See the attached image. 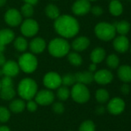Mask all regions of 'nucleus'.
<instances>
[{
    "instance_id": "nucleus-43",
    "label": "nucleus",
    "mask_w": 131,
    "mask_h": 131,
    "mask_svg": "<svg viewBox=\"0 0 131 131\" xmlns=\"http://www.w3.org/2000/svg\"><path fill=\"white\" fill-rule=\"evenodd\" d=\"M96 70H97V64L92 63L91 64H90V66H89V71L93 73Z\"/></svg>"
},
{
    "instance_id": "nucleus-20",
    "label": "nucleus",
    "mask_w": 131,
    "mask_h": 131,
    "mask_svg": "<svg viewBox=\"0 0 131 131\" xmlns=\"http://www.w3.org/2000/svg\"><path fill=\"white\" fill-rule=\"evenodd\" d=\"M15 39L14 32L9 28H4L0 30V45L5 46Z\"/></svg>"
},
{
    "instance_id": "nucleus-34",
    "label": "nucleus",
    "mask_w": 131,
    "mask_h": 131,
    "mask_svg": "<svg viewBox=\"0 0 131 131\" xmlns=\"http://www.w3.org/2000/svg\"><path fill=\"white\" fill-rule=\"evenodd\" d=\"M76 83V82L75 75L73 74H66L62 77V84H63V86L69 87V86H73Z\"/></svg>"
},
{
    "instance_id": "nucleus-5",
    "label": "nucleus",
    "mask_w": 131,
    "mask_h": 131,
    "mask_svg": "<svg viewBox=\"0 0 131 131\" xmlns=\"http://www.w3.org/2000/svg\"><path fill=\"white\" fill-rule=\"evenodd\" d=\"M70 97L77 104H85L90 98V92L86 85L76 83L70 91Z\"/></svg>"
},
{
    "instance_id": "nucleus-19",
    "label": "nucleus",
    "mask_w": 131,
    "mask_h": 131,
    "mask_svg": "<svg viewBox=\"0 0 131 131\" xmlns=\"http://www.w3.org/2000/svg\"><path fill=\"white\" fill-rule=\"evenodd\" d=\"M119 79L124 83L131 82V66L124 64L119 67L117 71Z\"/></svg>"
},
{
    "instance_id": "nucleus-41",
    "label": "nucleus",
    "mask_w": 131,
    "mask_h": 131,
    "mask_svg": "<svg viewBox=\"0 0 131 131\" xmlns=\"http://www.w3.org/2000/svg\"><path fill=\"white\" fill-rule=\"evenodd\" d=\"M105 112H106V108L103 106H98L96 108V113L98 115H103L105 114Z\"/></svg>"
},
{
    "instance_id": "nucleus-26",
    "label": "nucleus",
    "mask_w": 131,
    "mask_h": 131,
    "mask_svg": "<svg viewBox=\"0 0 131 131\" xmlns=\"http://www.w3.org/2000/svg\"><path fill=\"white\" fill-rule=\"evenodd\" d=\"M95 97L100 104H105L110 100V93L106 89L100 88L96 91Z\"/></svg>"
},
{
    "instance_id": "nucleus-31",
    "label": "nucleus",
    "mask_w": 131,
    "mask_h": 131,
    "mask_svg": "<svg viewBox=\"0 0 131 131\" xmlns=\"http://www.w3.org/2000/svg\"><path fill=\"white\" fill-rule=\"evenodd\" d=\"M107 64L109 68L112 69H115L119 67L120 59L117 55L115 54H111L107 58Z\"/></svg>"
},
{
    "instance_id": "nucleus-15",
    "label": "nucleus",
    "mask_w": 131,
    "mask_h": 131,
    "mask_svg": "<svg viewBox=\"0 0 131 131\" xmlns=\"http://www.w3.org/2000/svg\"><path fill=\"white\" fill-rule=\"evenodd\" d=\"M113 46L117 52L125 53L128 51L130 47L129 39L125 35H120L114 38Z\"/></svg>"
},
{
    "instance_id": "nucleus-52",
    "label": "nucleus",
    "mask_w": 131,
    "mask_h": 131,
    "mask_svg": "<svg viewBox=\"0 0 131 131\" xmlns=\"http://www.w3.org/2000/svg\"><path fill=\"white\" fill-rule=\"evenodd\" d=\"M68 131H73V130H68Z\"/></svg>"
},
{
    "instance_id": "nucleus-7",
    "label": "nucleus",
    "mask_w": 131,
    "mask_h": 131,
    "mask_svg": "<svg viewBox=\"0 0 131 131\" xmlns=\"http://www.w3.org/2000/svg\"><path fill=\"white\" fill-rule=\"evenodd\" d=\"M43 84L49 90H56L62 85V77L56 72H48L43 78Z\"/></svg>"
},
{
    "instance_id": "nucleus-33",
    "label": "nucleus",
    "mask_w": 131,
    "mask_h": 131,
    "mask_svg": "<svg viewBox=\"0 0 131 131\" xmlns=\"http://www.w3.org/2000/svg\"><path fill=\"white\" fill-rule=\"evenodd\" d=\"M79 131H96V125L93 121L86 120L80 124Z\"/></svg>"
},
{
    "instance_id": "nucleus-11",
    "label": "nucleus",
    "mask_w": 131,
    "mask_h": 131,
    "mask_svg": "<svg viewBox=\"0 0 131 131\" xmlns=\"http://www.w3.org/2000/svg\"><path fill=\"white\" fill-rule=\"evenodd\" d=\"M5 21L11 27L18 26L22 21V15L15 8H10L6 11L4 16Z\"/></svg>"
},
{
    "instance_id": "nucleus-46",
    "label": "nucleus",
    "mask_w": 131,
    "mask_h": 131,
    "mask_svg": "<svg viewBox=\"0 0 131 131\" xmlns=\"http://www.w3.org/2000/svg\"><path fill=\"white\" fill-rule=\"evenodd\" d=\"M6 2V0H0V7L3 6Z\"/></svg>"
},
{
    "instance_id": "nucleus-13",
    "label": "nucleus",
    "mask_w": 131,
    "mask_h": 131,
    "mask_svg": "<svg viewBox=\"0 0 131 131\" xmlns=\"http://www.w3.org/2000/svg\"><path fill=\"white\" fill-rule=\"evenodd\" d=\"M90 9L91 5L88 0H76L72 6V11L76 15H86Z\"/></svg>"
},
{
    "instance_id": "nucleus-25",
    "label": "nucleus",
    "mask_w": 131,
    "mask_h": 131,
    "mask_svg": "<svg viewBox=\"0 0 131 131\" xmlns=\"http://www.w3.org/2000/svg\"><path fill=\"white\" fill-rule=\"evenodd\" d=\"M109 10L113 16H119L123 13V5L118 0H112L109 5Z\"/></svg>"
},
{
    "instance_id": "nucleus-35",
    "label": "nucleus",
    "mask_w": 131,
    "mask_h": 131,
    "mask_svg": "<svg viewBox=\"0 0 131 131\" xmlns=\"http://www.w3.org/2000/svg\"><path fill=\"white\" fill-rule=\"evenodd\" d=\"M34 13V8H33V5L25 3L22 8H21V15L26 17V18H29L31 16L33 15Z\"/></svg>"
},
{
    "instance_id": "nucleus-9",
    "label": "nucleus",
    "mask_w": 131,
    "mask_h": 131,
    "mask_svg": "<svg viewBox=\"0 0 131 131\" xmlns=\"http://www.w3.org/2000/svg\"><path fill=\"white\" fill-rule=\"evenodd\" d=\"M39 31L38 22L32 18L25 19L21 25V32L25 37H33Z\"/></svg>"
},
{
    "instance_id": "nucleus-29",
    "label": "nucleus",
    "mask_w": 131,
    "mask_h": 131,
    "mask_svg": "<svg viewBox=\"0 0 131 131\" xmlns=\"http://www.w3.org/2000/svg\"><path fill=\"white\" fill-rule=\"evenodd\" d=\"M14 47L19 51L23 52L28 48V42L24 37L19 36L14 40Z\"/></svg>"
},
{
    "instance_id": "nucleus-47",
    "label": "nucleus",
    "mask_w": 131,
    "mask_h": 131,
    "mask_svg": "<svg viewBox=\"0 0 131 131\" xmlns=\"http://www.w3.org/2000/svg\"><path fill=\"white\" fill-rule=\"evenodd\" d=\"M5 50V46H2L0 45V52H3Z\"/></svg>"
},
{
    "instance_id": "nucleus-37",
    "label": "nucleus",
    "mask_w": 131,
    "mask_h": 131,
    "mask_svg": "<svg viewBox=\"0 0 131 131\" xmlns=\"http://www.w3.org/2000/svg\"><path fill=\"white\" fill-rule=\"evenodd\" d=\"M25 108L29 112H32V113L35 112V111H36V110L38 108V104L32 99L27 101V103H25Z\"/></svg>"
},
{
    "instance_id": "nucleus-24",
    "label": "nucleus",
    "mask_w": 131,
    "mask_h": 131,
    "mask_svg": "<svg viewBox=\"0 0 131 131\" xmlns=\"http://www.w3.org/2000/svg\"><path fill=\"white\" fill-rule=\"evenodd\" d=\"M116 31H117L120 35H126L130 30V24L127 21H116L113 24Z\"/></svg>"
},
{
    "instance_id": "nucleus-42",
    "label": "nucleus",
    "mask_w": 131,
    "mask_h": 131,
    "mask_svg": "<svg viewBox=\"0 0 131 131\" xmlns=\"http://www.w3.org/2000/svg\"><path fill=\"white\" fill-rule=\"evenodd\" d=\"M6 60L3 54V52H0V67H2V65L5 63Z\"/></svg>"
},
{
    "instance_id": "nucleus-23",
    "label": "nucleus",
    "mask_w": 131,
    "mask_h": 131,
    "mask_svg": "<svg viewBox=\"0 0 131 131\" xmlns=\"http://www.w3.org/2000/svg\"><path fill=\"white\" fill-rule=\"evenodd\" d=\"M15 91L13 86L2 87L0 90V97L5 101H12L15 96Z\"/></svg>"
},
{
    "instance_id": "nucleus-39",
    "label": "nucleus",
    "mask_w": 131,
    "mask_h": 131,
    "mask_svg": "<svg viewBox=\"0 0 131 131\" xmlns=\"http://www.w3.org/2000/svg\"><path fill=\"white\" fill-rule=\"evenodd\" d=\"M90 11L96 16H100V15H101L103 13V9L100 6H99V5L93 6V8H91Z\"/></svg>"
},
{
    "instance_id": "nucleus-32",
    "label": "nucleus",
    "mask_w": 131,
    "mask_h": 131,
    "mask_svg": "<svg viewBox=\"0 0 131 131\" xmlns=\"http://www.w3.org/2000/svg\"><path fill=\"white\" fill-rule=\"evenodd\" d=\"M11 117V111L4 106H0V123H6Z\"/></svg>"
},
{
    "instance_id": "nucleus-36",
    "label": "nucleus",
    "mask_w": 131,
    "mask_h": 131,
    "mask_svg": "<svg viewBox=\"0 0 131 131\" xmlns=\"http://www.w3.org/2000/svg\"><path fill=\"white\" fill-rule=\"evenodd\" d=\"M53 111L55 114H62L65 111V106L62 102H53Z\"/></svg>"
},
{
    "instance_id": "nucleus-28",
    "label": "nucleus",
    "mask_w": 131,
    "mask_h": 131,
    "mask_svg": "<svg viewBox=\"0 0 131 131\" xmlns=\"http://www.w3.org/2000/svg\"><path fill=\"white\" fill-rule=\"evenodd\" d=\"M56 96L60 101H65L70 97V90L66 86H60L57 88Z\"/></svg>"
},
{
    "instance_id": "nucleus-18",
    "label": "nucleus",
    "mask_w": 131,
    "mask_h": 131,
    "mask_svg": "<svg viewBox=\"0 0 131 131\" xmlns=\"http://www.w3.org/2000/svg\"><path fill=\"white\" fill-rule=\"evenodd\" d=\"M75 78H76V82L83 84L85 85L91 84L94 81V77H93V73L90 71H82V72H77L75 74Z\"/></svg>"
},
{
    "instance_id": "nucleus-12",
    "label": "nucleus",
    "mask_w": 131,
    "mask_h": 131,
    "mask_svg": "<svg viewBox=\"0 0 131 131\" xmlns=\"http://www.w3.org/2000/svg\"><path fill=\"white\" fill-rule=\"evenodd\" d=\"M94 81L102 85H106L111 83L113 80V74L112 72L107 69H101L97 71L95 74H93Z\"/></svg>"
},
{
    "instance_id": "nucleus-1",
    "label": "nucleus",
    "mask_w": 131,
    "mask_h": 131,
    "mask_svg": "<svg viewBox=\"0 0 131 131\" xmlns=\"http://www.w3.org/2000/svg\"><path fill=\"white\" fill-rule=\"evenodd\" d=\"M56 31L63 38H71L76 36L80 31L78 21L69 15H59L54 22Z\"/></svg>"
},
{
    "instance_id": "nucleus-16",
    "label": "nucleus",
    "mask_w": 131,
    "mask_h": 131,
    "mask_svg": "<svg viewBox=\"0 0 131 131\" xmlns=\"http://www.w3.org/2000/svg\"><path fill=\"white\" fill-rule=\"evenodd\" d=\"M29 47L32 53L40 54L46 48V41L40 37H36L30 41Z\"/></svg>"
},
{
    "instance_id": "nucleus-30",
    "label": "nucleus",
    "mask_w": 131,
    "mask_h": 131,
    "mask_svg": "<svg viewBox=\"0 0 131 131\" xmlns=\"http://www.w3.org/2000/svg\"><path fill=\"white\" fill-rule=\"evenodd\" d=\"M69 62L73 66H80L83 63L82 57L77 52H71L67 54Z\"/></svg>"
},
{
    "instance_id": "nucleus-6",
    "label": "nucleus",
    "mask_w": 131,
    "mask_h": 131,
    "mask_svg": "<svg viewBox=\"0 0 131 131\" xmlns=\"http://www.w3.org/2000/svg\"><path fill=\"white\" fill-rule=\"evenodd\" d=\"M19 68L26 74H31L34 72L38 66V61L36 57L32 53L22 54L18 61Z\"/></svg>"
},
{
    "instance_id": "nucleus-40",
    "label": "nucleus",
    "mask_w": 131,
    "mask_h": 131,
    "mask_svg": "<svg viewBox=\"0 0 131 131\" xmlns=\"http://www.w3.org/2000/svg\"><path fill=\"white\" fill-rule=\"evenodd\" d=\"M120 92L124 94V95H127L130 94V87L128 84V83H124V84L121 85L120 87Z\"/></svg>"
},
{
    "instance_id": "nucleus-10",
    "label": "nucleus",
    "mask_w": 131,
    "mask_h": 131,
    "mask_svg": "<svg viewBox=\"0 0 131 131\" xmlns=\"http://www.w3.org/2000/svg\"><path fill=\"white\" fill-rule=\"evenodd\" d=\"M126 107L125 101L120 97H113L109 101L107 104V111L112 115L121 114Z\"/></svg>"
},
{
    "instance_id": "nucleus-14",
    "label": "nucleus",
    "mask_w": 131,
    "mask_h": 131,
    "mask_svg": "<svg viewBox=\"0 0 131 131\" xmlns=\"http://www.w3.org/2000/svg\"><path fill=\"white\" fill-rule=\"evenodd\" d=\"M19 70L20 68L18 63L12 60L6 61L2 67V71L3 75L10 78H14L17 76L19 72Z\"/></svg>"
},
{
    "instance_id": "nucleus-45",
    "label": "nucleus",
    "mask_w": 131,
    "mask_h": 131,
    "mask_svg": "<svg viewBox=\"0 0 131 131\" xmlns=\"http://www.w3.org/2000/svg\"><path fill=\"white\" fill-rule=\"evenodd\" d=\"M0 131H11L7 126H0Z\"/></svg>"
},
{
    "instance_id": "nucleus-4",
    "label": "nucleus",
    "mask_w": 131,
    "mask_h": 131,
    "mask_svg": "<svg viewBox=\"0 0 131 131\" xmlns=\"http://www.w3.org/2000/svg\"><path fill=\"white\" fill-rule=\"evenodd\" d=\"M95 35L97 37L104 41H108L115 38L116 29L113 24L108 22H100L94 28Z\"/></svg>"
},
{
    "instance_id": "nucleus-50",
    "label": "nucleus",
    "mask_w": 131,
    "mask_h": 131,
    "mask_svg": "<svg viewBox=\"0 0 131 131\" xmlns=\"http://www.w3.org/2000/svg\"><path fill=\"white\" fill-rule=\"evenodd\" d=\"M128 1H130V2H131V0H128Z\"/></svg>"
},
{
    "instance_id": "nucleus-51",
    "label": "nucleus",
    "mask_w": 131,
    "mask_h": 131,
    "mask_svg": "<svg viewBox=\"0 0 131 131\" xmlns=\"http://www.w3.org/2000/svg\"><path fill=\"white\" fill-rule=\"evenodd\" d=\"M130 51H131V46H130Z\"/></svg>"
},
{
    "instance_id": "nucleus-38",
    "label": "nucleus",
    "mask_w": 131,
    "mask_h": 131,
    "mask_svg": "<svg viewBox=\"0 0 131 131\" xmlns=\"http://www.w3.org/2000/svg\"><path fill=\"white\" fill-rule=\"evenodd\" d=\"M1 81V88L2 87H9V86H13V82L12 79L10 77L8 76H4Z\"/></svg>"
},
{
    "instance_id": "nucleus-8",
    "label": "nucleus",
    "mask_w": 131,
    "mask_h": 131,
    "mask_svg": "<svg viewBox=\"0 0 131 131\" xmlns=\"http://www.w3.org/2000/svg\"><path fill=\"white\" fill-rule=\"evenodd\" d=\"M34 98L35 101L38 104V105L48 106L54 102L55 94L51 90L43 89L39 91H37Z\"/></svg>"
},
{
    "instance_id": "nucleus-17",
    "label": "nucleus",
    "mask_w": 131,
    "mask_h": 131,
    "mask_svg": "<svg viewBox=\"0 0 131 131\" xmlns=\"http://www.w3.org/2000/svg\"><path fill=\"white\" fill-rule=\"evenodd\" d=\"M90 44V39L86 36H80L75 38L72 43V48L76 51H83Z\"/></svg>"
},
{
    "instance_id": "nucleus-2",
    "label": "nucleus",
    "mask_w": 131,
    "mask_h": 131,
    "mask_svg": "<svg viewBox=\"0 0 131 131\" xmlns=\"http://www.w3.org/2000/svg\"><path fill=\"white\" fill-rule=\"evenodd\" d=\"M38 91L37 83L32 78H23L18 85L17 92L24 101H29L35 97Z\"/></svg>"
},
{
    "instance_id": "nucleus-3",
    "label": "nucleus",
    "mask_w": 131,
    "mask_h": 131,
    "mask_svg": "<svg viewBox=\"0 0 131 131\" xmlns=\"http://www.w3.org/2000/svg\"><path fill=\"white\" fill-rule=\"evenodd\" d=\"M48 50L52 56L55 58H62L69 54L70 45L65 38H56L49 42Z\"/></svg>"
},
{
    "instance_id": "nucleus-22",
    "label": "nucleus",
    "mask_w": 131,
    "mask_h": 131,
    "mask_svg": "<svg viewBox=\"0 0 131 131\" xmlns=\"http://www.w3.org/2000/svg\"><path fill=\"white\" fill-rule=\"evenodd\" d=\"M25 109V102L23 99L12 100L9 104V111L14 114L22 113Z\"/></svg>"
},
{
    "instance_id": "nucleus-21",
    "label": "nucleus",
    "mask_w": 131,
    "mask_h": 131,
    "mask_svg": "<svg viewBox=\"0 0 131 131\" xmlns=\"http://www.w3.org/2000/svg\"><path fill=\"white\" fill-rule=\"evenodd\" d=\"M106 58V51L103 48H96L90 54V60L94 64L101 63Z\"/></svg>"
},
{
    "instance_id": "nucleus-49",
    "label": "nucleus",
    "mask_w": 131,
    "mask_h": 131,
    "mask_svg": "<svg viewBox=\"0 0 131 131\" xmlns=\"http://www.w3.org/2000/svg\"><path fill=\"white\" fill-rule=\"evenodd\" d=\"M88 1H96V0H88Z\"/></svg>"
},
{
    "instance_id": "nucleus-44",
    "label": "nucleus",
    "mask_w": 131,
    "mask_h": 131,
    "mask_svg": "<svg viewBox=\"0 0 131 131\" xmlns=\"http://www.w3.org/2000/svg\"><path fill=\"white\" fill-rule=\"evenodd\" d=\"M23 1L25 2V3H27L32 5H35L39 2V0H23Z\"/></svg>"
},
{
    "instance_id": "nucleus-48",
    "label": "nucleus",
    "mask_w": 131,
    "mask_h": 131,
    "mask_svg": "<svg viewBox=\"0 0 131 131\" xmlns=\"http://www.w3.org/2000/svg\"><path fill=\"white\" fill-rule=\"evenodd\" d=\"M0 90H1V81H0Z\"/></svg>"
},
{
    "instance_id": "nucleus-27",
    "label": "nucleus",
    "mask_w": 131,
    "mask_h": 131,
    "mask_svg": "<svg viewBox=\"0 0 131 131\" xmlns=\"http://www.w3.org/2000/svg\"><path fill=\"white\" fill-rule=\"evenodd\" d=\"M46 15L51 19H56L60 15V12L59 8L54 4H49L45 9Z\"/></svg>"
}]
</instances>
